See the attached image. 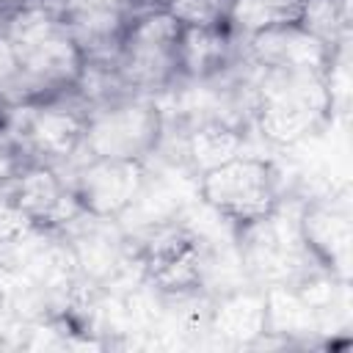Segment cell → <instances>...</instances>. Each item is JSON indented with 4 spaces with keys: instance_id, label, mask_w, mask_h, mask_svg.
<instances>
[{
    "instance_id": "21",
    "label": "cell",
    "mask_w": 353,
    "mask_h": 353,
    "mask_svg": "<svg viewBox=\"0 0 353 353\" xmlns=\"http://www.w3.org/2000/svg\"><path fill=\"white\" fill-rule=\"evenodd\" d=\"M6 113H8V108L0 102V132H3V124H6Z\"/></svg>"
},
{
    "instance_id": "2",
    "label": "cell",
    "mask_w": 353,
    "mask_h": 353,
    "mask_svg": "<svg viewBox=\"0 0 353 353\" xmlns=\"http://www.w3.org/2000/svg\"><path fill=\"white\" fill-rule=\"evenodd\" d=\"M256 97V124L279 146L303 141L325 121L334 105L325 72L314 69H265Z\"/></svg>"
},
{
    "instance_id": "5",
    "label": "cell",
    "mask_w": 353,
    "mask_h": 353,
    "mask_svg": "<svg viewBox=\"0 0 353 353\" xmlns=\"http://www.w3.org/2000/svg\"><path fill=\"white\" fill-rule=\"evenodd\" d=\"M199 196L212 212L251 223L279 207L276 171L268 160L237 154L199 176Z\"/></svg>"
},
{
    "instance_id": "12",
    "label": "cell",
    "mask_w": 353,
    "mask_h": 353,
    "mask_svg": "<svg viewBox=\"0 0 353 353\" xmlns=\"http://www.w3.org/2000/svg\"><path fill=\"white\" fill-rule=\"evenodd\" d=\"M265 328V292H234L212 309V331L221 336L245 342Z\"/></svg>"
},
{
    "instance_id": "14",
    "label": "cell",
    "mask_w": 353,
    "mask_h": 353,
    "mask_svg": "<svg viewBox=\"0 0 353 353\" xmlns=\"http://www.w3.org/2000/svg\"><path fill=\"white\" fill-rule=\"evenodd\" d=\"M298 226H301L303 245L317 256L331 262L334 256H342L347 251V240H350L347 218L336 215L331 207H309L298 218Z\"/></svg>"
},
{
    "instance_id": "9",
    "label": "cell",
    "mask_w": 353,
    "mask_h": 353,
    "mask_svg": "<svg viewBox=\"0 0 353 353\" xmlns=\"http://www.w3.org/2000/svg\"><path fill=\"white\" fill-rule=\"evenodd\" d=\"M6 199L14 201L33 226L63 223L74 221V215H83V207L72 196L69 185H63L58 171L47 163H25Z\"/></svg>"
},
{
    "instance_id": "6",
    "label": "cell",
    "mask_w": 353,
    "mask_h": 353,
    "mask_svg": "<svg viewBox=\"0 0 353 353\" xmlns=\"http://www.w3.org/2000/svg\"><path fill=\"white\" fill-rule=\"evenodd\" d=\"M55 102L8 108L3 132L19 146L30 163L61 165L69 163L83 149V113L61 108Z\"/></svg>"
},
{
    "instance_id": "1",
    "label": "cell",
    "mask_w": 353,
    "mask_h": 353,
    "mask_svg": "<svg viewBox=\"0 0 353 353\" xmlns=\"http://www.w3.org/2000/svg\"><path fill=\"white\" fill-rule=\"evenodd\" d=\"M85 69L52 0L0 17V102L6 108L63 99L80 85Z\"/></svg>"
},
{
    "instance_id": "19",
    "label": "cell",
    "mask_w": 353,
    "mask_h": 353,
    "mask_svg": "<svg viewBox=\"0 0 353 353\" xmlns=\"http://www.w3.org/2000/svg\"><path fill=\"white\" fill-rule=\"evenodd\" d=\"M256 3H262V6H268V8H276V11L287 14L290 19H298L301 6H303V0H256Z\"/></svg>"
},
{
    "instance_id": "7",
    "label": "cell",
    "mask_w": 353,
    "mask_h": 353,
    "mask_svg": "<svg viewBox=\"0 0 353 353\" xmlns=\"http://www.w3.org/2000/svg\"><path fill=\"white\" fill-rule=\"evenodd\" d=\"M85 66H110L130 22L149 6L138 0H52ZM146 3V0H143Z\"/></svg>"
},
{
    "instance_id": "11",
    "label": "cell",
    "mask_w": 353,
    "mask_h": 353,
    "mask_svg": "<svg viewBox=\"0 0 353 353\" xmlns=\"http://www.w3.org/2000/svg\"><path fill=\"white\" fill-rule=\"evenodd\" d=\"M232 58V33L226 28H185L179 47V69L204 80L218 74Z\"/></svg>"
},
{
    "instance_id": "4",
    "label": "cell",
    "mask_w": 353,
    "mask_h": 353,
    "mask_svg": "<svg viewBox=\"0 0 353 353\" xmlns=\"http://www.w3.org/2000/svg\"><path fill=\"white\" fill-rule=\"evenodd\" d=\"M163 135V113L149 94H116L85 108L83 149L88 157L146 160Z\"/></svg>"
},
{
    "instance_id": "16",
    "label": "cell",
    "mask_w": 353,
    "mask_h": 353,
    "mask_svg": "<svg viewBox=\"0 0 353 353\" xmlns=\"http://www.w3.org/2000/svg\"><path fill=\"white\" fill-rule=\"evenodd\" d=\"M232 0H171L168 14H174L185 28H226Z\"/></svg>"
},
{
    "instance_id": "20",
    "label": "cell",
    "mask_w": 353,
    "mask_h": 353,
    "mask_svg": "<svg viewBox=\"0 0 353 353\" xmlns=\"http://www.w3.org/2000/svg\"><path fill=\"white\" fill-rule=\"evenodd\" d=\"M168 3L171 0H146V6H152V8H168Z\"/></svg>"
},
{
    "instance_id": "15",
    "label": "cell",
    "mask_w": 353,
    "mask_h": 353,
    "mask_svg": "<svg viewBox=\"0 0 353 353\" xmlns=\"http://www.w3.org/2000/svg\"><path fill=\"white\" fill-rule=\"evenodd\" d=\"M295 22L306 33L320 39L328 50H334V44L339 41V36L345 30V14H342L339 0H303Z\"/></svg>"
},
{
    "instance_id": "18",
    "label": "cell",
    "mask_w": 353,
    "mask_h": 353,
    "mask_svg": "<svg viewBox=\"0 0 353 353\" xmlns=\"http://www.w3.org/2000/svg\"><path fill=\"white\" fill-rule=\"evenodd\" d=\"M25 163H28V160H22L19 146L6 135V138L0 141V199H6L11 182L17 179V174L22 171Z\"/></svg>"
},
{
    "instance_id": "17",
    "label": "cell",
    "mask_w": 353,
    "mask_h": 353,
    "mask_svg": "<svg viewBox=\"0 0 353 353\" xmlns=\"http://www.w3.org/2000/svg\"><path fill=\"white\" fill-rule=\"evenodd\" d=\"M28 229H33V223L28 221V215L8 199H0V245L3 243H14L19 240Z\"/></svg>"
},
{
    "instance_id": "8",
    "label": "cell",
    "mask_w": 353,
    "mask_h": 353,
    "mask_svg": "<svg viewBox=\"0 0 353 353\" xmlns=\"http://www.w3.org/2000/svg\"><path fill=\"white\" fill-rule=\"evenodd\" d=\"M143 182H146L143 160L88 157L74 171L69 190L85 215L116 221L135 201Z\"/></svg>"
},
{
    "instance_id": "10",
    "label": "cell",
    "mask_w": 353,
    "mask_h": 353,
    "mask_svg": "<svg viewBox=\"0 0 353 353\" xmlns=\"http://www.w3.org/2000/svg\"><path fill=\"white\" fill-rule=\"evenodd\" d=\"M251 58L262 69H314L325 72L331 66L334 50L320 39L306 33L298 22H281L268 30L248 36Z\"/></svg>"
},
{
    "instance_id": "3",
    "label": "cell",
    "mask_w": 353,
    "mask_h": 353,
    "mask_svg": "<svg viewBox=\"0 0 353 353\" xmlns=\"http://www.w3.org/2000/svg\"><path fill=\"white\" fill-rule=\"evenodd\" d=\"M185 25L168 14L165 8H146L141 11L108 66L110 74L119 80L121 88L132 94H149L168 88L179 74V47H182Z\"/></svg>"
},
{
    "instance_id": "13",
    "label": "cell",
    "mask_w": 353,
    "mask_h": 353,
    "mask_svg": "<svg viewBox=\"0 0 353 353\" xmlns=\"http://www.w3.org/2000/svg\"><path fill=\"white\" fill-rule=\"evenodd\" d=\"M237 154H243V135L223 121L199 124L188 135V157L199 171V176Z\"/></svg>"
}]
</instances>
